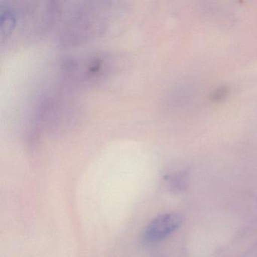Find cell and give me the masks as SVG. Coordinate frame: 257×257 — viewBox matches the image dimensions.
I'll return each instance as SVG.
<instances>
[{"instance_id":"6da1fadb","label":"cell","mask_w":257,"mask_h":257,"mask_svg":"<svg viewBox=\"0 0 257 257\" xmlns=\"http://www.w3.org/2000/svg\"><path fill=\"white\" fill-rule=\"evenodd\" d=\"M182 216L178 213H168L159 215L150 221L143 231V240L155 243L172 234L182 223Z\"/></svg>"}]
</instances>
